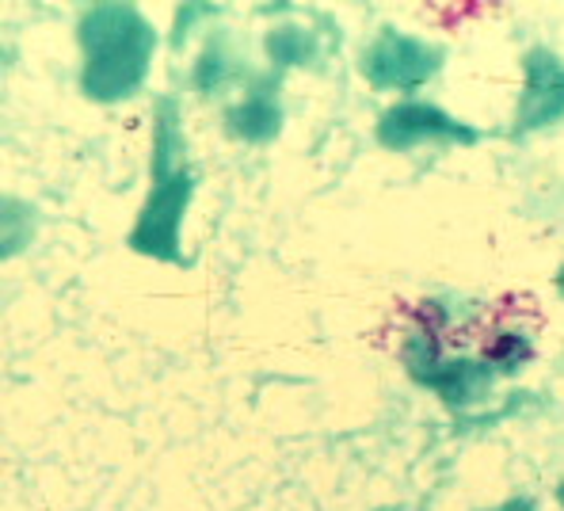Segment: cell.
Masks as SVG:
<instances>
[{"label": "cell", "mask_w": 564, "mask_h": 511, "mask_svg": "<svg viewBox=\"0 0 564 511\" xmlns=\"http://www.w3.org/2000/svg\"><path fill=\"white\" fill-rule=\"evenodd\" d=\"M378 142L389 150H412L423 142H454V145H473L477 142V130L458 122L454 115H446L443 107L431 104H397L381 115L378 122Z\"/></svg>", "instance_id": "277c9868"}, {"label": "cell", "mask_w": 564, "mask_h": 511, "mask_svg": "<svg viewBox=\"0 0 564 511\" xmlns=\"http://www.w3.org/2000/svg\"><path fill=\"white\" fill-rule=\"evenodd\" d=\"M268 51L279 65H297L305 62V54L313 51V39L302 28H279L268 35Z\"/></svg>", "instance_id": "52a82bcc"}, {"label": "cell", "mask_w": 564, "mask_h": 511, "mask_svg": "<svg viewBox=\"0 0 564 511\" xmlns=\"http://www.w3.org/2000/svg\"><path fill=\"white\" fill-rule=\"evenodd\" d=\"M443 69V51L401 31H381L362 54V77L375 88H416Z\"/></svg>", "instance_id": "3957f363"}, {"label": "cell", "mask_w": 564, "mask_h": 511, "mask_svg": "<svg viewBox=\"0 0 564 511\" xmlns=\"http://www.w3.org/2000/svg\"><path fill=\"white\" fill-rule=\"evenodd\" d=\"M226 127L234 130L237 138H245V142H268V138H275L282 127V107L275 100V88L271 85L256 88L245 104L229 111Z\"/></svg>", "instance_id": "8992f818"}, {"label": "cell", "mask_w": 564, "mask_h": 511, "mask_svg": "<svg viewBox=\"0 0 564 511\" xmlns=\"http://www.w3.org/2000/svg\"><path fill=\"white\" fill-rule=\"evenodd\" d=\"M195 195V176L187 168L184 130H180L176 100H156V127H153V192L145 199L130 249L145 252L161 263H184L180 256V221Z\"/></svg>", "instance_id": "7a4b0ae2"}, {"label": "cell", "mask_w": 564, "mask_h": 511, "mask_svg": "<svg viewBox=\"0 0 564 511\" xmlns=\"http://www.w3.org/2000/svg\"><path fill=\"white\" fill-rule=\"evenodd\" d=\"M564 119V65L550 51H530L527 57V85H522L516 134L542 130Z\"/></svg>", "instance_id": "5b68a950"}, {"label": "cell", "mask_w": 564, "mask_h": 511, "mask_svg": "<svg viewBox=\"0 0 564 511\" xmlns=\"http://www.w3.org/2000/svg\"><path fill=\"white\" fill-rule=\"evenodd\" d=\"M80 88L99 104H119L134 96L156 51V31L130 4H93L80 15Z\"/></svg>", "instance_id": "6da1fadb"}]
</instances>
